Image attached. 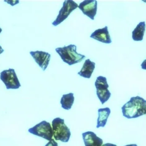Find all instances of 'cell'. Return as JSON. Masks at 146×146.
<instances>
[{"mask_svg":"<svg viewBox=\"0 0 146 146\" xmlns=\"http://www.w3.org/2000/svg\"><path fill=\"white\" fill-rule=\"evenodd\" d=\"M108 88L106 87H96L97 96L102 105L108 101L111 96Z\"/></svg>","mask_w":146,"mask_h":146,"instance_id":"obj_15","label":"cell"},{"mask_svg":"<svg viewBox=\"0 0 146 146\" xmlns=\"http://www.w3.org/2000/svg\"><path fill=\"white\" fill-rule=\"evenodd\" d=\"M125 146H138L136 144H131V145H127Z\"/></svg>","mask_w":146,"mask_h":146,"instance_id":"obj_21","label":"cell"},{"mask_svg":"<svg viewBox=\"0 0 146 146\" xmlns=\"http://www.w3.org/2000/svg\"><path fill=\"white\" fill-rule=\"evenodd\" d=\"M82 137L85 146H101L103 145V140L92 131L83 133Z\"/></svg>","mask_w":146,"mask_h":146,"instance_id":"obj_10","label":"cell"},{"mask_svg":"<svg viewBox=\"0 0 146 146\" xmlns=\"http://www.w3.org/2000/svg\"><path fill=\"white\" fill-rule=\"evenodd\" d=\"M78 7L77 3L72 0H66L63 3V6L59 11V14L56 19L52 23V25L56 26L65 21L70 14Z\"/></svg>","mask_w":146,"mask_h":146,"instance_id":"obj_6","label":"cell"},{"mask_svg":"<svg viewBox=\"0 0 146 146\" xmlns=\"http://www.w3.org/2000/svg\"><path fill=\"white\" fill-rule=\"evenodd\" d=\"M101 146H117L116 145L114 144H111V143H106V144H104Z\"/></svg>","mask_w":146,"mask_h":146,"instance_id":"obj_19","label":"cell"},{"mask_svg":"<svg viewBox=\"0 0 146 146\" xmlns=\"http://www.w3.org/2000/svg\"><path fill=\"white\" fill-rule=\"evenodd\" d=\"M30 53L38 66L45 71L48 66L51 55L48 52L39 51H31Z\"/></svg>","mask_w":146,"mask_h":146,"instance_id":"obj_8","label":"cell"},{"mask_svg":"<svg viewBox=\"0 0 146 146\" xmlns=\"http://www.w3.org/2000/svg\"><path fill=\"white\" fill-rule=\"evenodd\" d=\"M145 114L146 115V111H145Z\"/></svg>","mask_w":146,"mask_h":146,"instance_id":"obj_23","label":"cell"},{"mask_svg":"<svg viewBox=\"0 0 146 146\" xmlns=\"http://www.w3.org/2000/svg\"><path fill=\"white\" fill-rule=\"evenodd\" d=\"M141 68L143 69L146 70V59L143 61L141 64Z\"/></svg>","mask_w":146,"mask_h":146,"instance_id":"obj_18","label":"cell"},{"mask_svg":"<svg viewBox=\"0 0 146 146\" xmlns=\"http://www.w3.org/2000/svg\"><path fill=\"white\" fill-rule=\"evenodd\" d=\"M4 1L6 2L8 4H10L12 6H14L19 3V1Z\"/></svg>","mask_w":146,"mask_h":146,"instance_id":"obj_17","label":"cell"},{"mask_svg":"<svg viewBox=\"0 0 146 146\" xmlns=\"http://www.w3.org/2000/svg\"><path fill=\"white\" fill-rule=\"evenodd\" d=\"M78 8L84 15L94 20L97 14L98 1L96 0H85L80 3Z\"/></svg>","mask_w":146,"mask_h":146,"instance_id":"obj_7","label":"cell"},{"mask_svg":"<svg viewBox=\"0 0 146 146\" xmlns=\"http://www.w3.org/2000/svg\"><path fill=\"white\" fill-rule=\"evenodd\" d=\"M2 31V29L0 27V33Z\"/></svg>","mask_w":146,"mask_h":146,"instance_id":"obj_22","label":"cell"},{"mask_svg":"<svg viewBox=\"0 0 146 146\" xmlns=\"http://www.w3.org/2000/svg\"><path fill=\"white\" fill-rule=\"evenodd\" d=\"M146 30L145 21L140 22L132 32V38L135 41H142Z\"/></svg>","mask_w":146,"mask_h":146,"instance_id":"obj_13","label":"cell"},{"mask_svg":"<svg viewBox=\"0 0 146 146\" xmlns=\"http://www.w3.org/2000/svg\"><path fill=\"white\" fill-rule=\"evenodd\" d=\"M90 37L104 43L110 44L112 42L107 26L95 30Z\"/></svg>","mask_w":146,"mask_h":146,"instance_id":"obj_9","label":"cell"},{"mask_svg":"<svg viewBox=\"0 0 146 146\" xmlns=\"http://www.w3.org/2000/svg\"><path fill=\"white\" fill-rule=\"evenodd\" d=\"M0 79L9 89H19L21 86L19 81L13 69H9L4 70L0 73Z\"/></svg>","mask_w":146,"mask_h":146,"instance_id":"obj_5","label":"cell"},{"mask_svg":"<svg viewBox=\"0 0 146 146\" xmlns=\"http://www.w3.org/2000/svg\"><path fill=\"white\" fill-rule=\"evenodd\" d=\"M53 137L56 141L64 143L69 141L71 133L69 128L66 125L64 119L60 117L54 118L52 122Z\"/></svg>","mask_w":146,"mask_h":146,"instance_id":"obj_3","label":"cell"},{"mask_svg":"<svg viewBox=\"0 0 146 146\" xmlns=\"http://www.w3.org/2000/svg\"><path fill=\"white\" fill-rule=\"evenodd\" d=\"M55 50L63 62L70 66L80 62L86 58L84 55L77 53L74 45L57 48Z\"/></svg>","mask_w":146,"mask_h":146,"instance_id":"obj_2","label":"cell"},{"mask_svg":"<svg viewBox=\"0 0 146 146\" xmlns=\"http://www.w3.org/2000/svg\"><path fill=\"white\" fill-rule=\"evenodd\" d=\"M28 131L33 135L41 137L48 141L53 139V129L51 124L45 121H42L36 124L29 129Z\"/></svg>","mask_w":146,"mask_h":146,"instance_id":"obj_4","label":"cell"},{"mask_svg":"<svg viewBox=\"0 0 146 146\" xmlns=\"http://www.w3.org/2000/svg\"><path fill=\"white\" fill-rule=\"evenodd\" d=\"M121 109L124 117L128 119L137 118L145 114L146 100L139 96L133 97Z\"/></svg>","mask_w":146,"mask_h":146,"instance_id":"obj_1","label":"cell"},{"mask_svg":"<svg viewBox=\"0 0 146 146\" xmlns=\"http://www.w3.org/2000/svg\"><path fill=\"white\" fill-rule=\"evenodd\" d=\"M95 67V63L90 61L89 59H87L84 62L82 68L78 72V74L83 78L90 79Z\"/></svg>","mask_w":146,"mask_h":146,"instance_id":"obj_11","label":"cell"},{"mask_svg":"<svg viewBox=\"0 0 146 146\" xmlns=\"http://www.w3.org/2000/svg\"><path fill=\"white\" fill-rule=\"evenodd\" d=\"M4 51V50H3V49H2V48L1 46V45H0V54H2V53Z\"/></svg>","mask_w":146,"mask_h":146,"instance_id":"obj_20","label":"cell"},{"mask_svg":"<svg viewBox=\"0 0 146 146\" xmlns=\"http://www.w3.org/2000/svg\"><path fill=\"white\" fill-rule=\"evenodd\" d=\"M111 113V110L109 108H101L98 110V117L96 128L104 127L107 123V120Z\"/></svg>","mask_w":146,"mask_h":146,"instance_id":"obj_12","label":"cell"},{"mask_svg":"<svg viewBox=\"0 0 146 146\" xmlns=\"http://www.w3.org/2000/svg\"><path fill=\"white\" fill-rule=\"evenodd\" d=\"M74 102V93H72L64 94L60 100L62 108L66 110H69L72 109Z\"/></svg>","mask_w":146,"mask_h":146,"instance_id":"obj_14","label":"cell"},{"mask_svg":"<svg viewBox=\"0 0 146 146\" xmlns=\"http://www.w3.org/2000/svg\"><path fill=\"white\" fill-rule=\"evenodd\" d=\"M45 146H58V144L54 139H52L51 140L49 141Z\"/></svg>","mask_w":146,"mask_h":146,"instance_id":"obj_16","label":"cell"}]
</instances>
